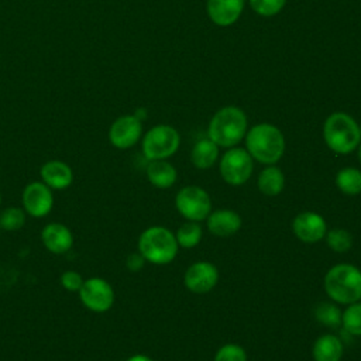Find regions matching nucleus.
<instances>
[{
	"label": "nucleus",
	"instance_id": "412c9836",
	"mask_svg": "<svg viewBox=\"0 0 361 361\" xmlns=\"http://www.w3.org/2000/svg\"><path fill=\"white\" fill-rule=\"evenodd\" d=\"M219 159V145L209 137L199 140L190 152V161L197 169H207Z\"/></svg>",
	"mask_w": 361,
	"mask_h": 361
},
{
	"label": "nucleus",
	"instance_id": "9b49d317",
	"mask_svg": "<svg viewBox=\"0 0 361 361\" xmlns=\"http://www.w3.org/2000/svg\"><path fill=\"white\" fill-rule=\"evenodd\" d=\"M219 282V269L209 261L193 262L185 272L183 283L193 293L210 292Z\"/></svg>",
	"mask_w": 361,
	"mask_h": 361
},
{
	"label": "nucleus",
	"instance_id": "72a5a7b5",
	"mask_svg": "<svg viewBox=\"0 0 361 361\" xmlns=\"http://www.w3.org/2000/svg\"><path fill=\"white\" fill-rule=\"evenodd\" d=\"M360 131H361V124H360Z\"/></svg>",
	"mask_w": 361,
	"mask_h": 361
},
{
	"label": "nucleus",
	"instance_id": "f8f14e48",
	"mask_svg": "<svg viewBox=\"0 0 361 361\" xmlns=\"http://www.w3.org/2000/svg\"><path fill=\"white\" fill-rule=\"evenodd\" d=\"M23 207L32 217L47 216L54 206L51 188L44 182H31L23 190Z\"/></svg>",
	"mask_w": 361,
	"mask_h": 361
},
{
	"label": "nucleus",
	"instance_id": "7ed1b4c3",
	"mask_svg": "<svg viewBox=\"0 0 361 361\" xmlns=\"http://www.w3.org/2000/svg\"><path fill=\"white\" fill-rule=\"evenodd\" d=\"M324 290L336 303L358 302L361 299V271L347 262L333 265L324 275Z\"/></svg>",
	"mask_w": 361,
	"mask_h": 361
},
{
	"label": "nucleus",
	"instance_id": "f3484780",
	"mask_svg": "<svg viewBox=\"0 0 361 361\" xmlns=\"http://www.w3.org/2000/svg\"><path fill=\"white\" fill-rule=\"evenodd\" d=\"M39 175H41L42 182L47 186H49L51 189H56V190L66 189L72 183V179H73L71 166L58 159L45 162L39 169Z\"/></svg>",
	"mask_w": 361,
	"mask_h": 361
},
{
	"label": "nucleus",
	"instance_id": "f257e3e1",
	"mask_svg": "<svg viewBox=\"0 0 361 361\" xmlns=\"http://www.w3.org/2000/svg\"><path fill=\"white\" fill-rule=\"evenodd\" d=\"M244 138L245 149L261 164L274 165L285 152V137L274 124L258 123L247 131Z\"/></svg>",
	"mask_w": 361,
	"mask_h": 361
},
{
	"label": "nucleus",
	"instance_id": "9d476101",
	"mask_svg": "<svg viewBox=\"0 0 361 361\" xmlns=\"http://www.w3.org/2000/svg\"><path fill=\"white\" fill-rule=\"evenodd\" d=\"M142 134V123L135 114L116 118L109 128V141L118 149H127L138 142Z\"/></svg>",
	"mask_w": 361,
	"mask_h": 361
},
{
	"label": "nucleus",
	"instance_id": "473e14b6",
	"mask_svg": "<svg viewBox=\"0 0 361 361\" xmlns=\"http://www.w3.org/2000/svg\"><path fill=\"white\" fill-rule=\"evenodd\" d=\"M357 148H358V151H357V155H358V161H360V164H361V142H360V145H358Z\"/></svg>",
	"mask_w": 361,
	"mask_h": 361
},
{
	"label": "nucleus",
	"instance_id": "4be33fe9",
	"mask_svg": "<svg viewBox=\"0 0 361 361\" xmlns=\"http://www.w3.org/2000/svg\"><path fill=\"white\" fill-rule=\"evenodd\" d=\"M337 188L350 196L361 193V171L354 166L343 168L336 175Z\"/></svg>",
	"mask_w": 361,
	"mask_h": 361
},
{
	"label": "nucleus",
	"instance_id": "2f4dec72",
	"mask_svg": "<svg viewBox=\"0 0 361 361\" xmlns=\"http://www.w3.org/2000/svg\"><path fill=\"white\" fill-rule=\"evenodd\" d=\"M126 361H152V360L145 354H134L130 358H127Z\"/></svg>",
	"mask_w": 361,
	"mask_h": 361
},
{
	"label": "nucleus",
	"instance_id": "b1692460",
	"mask_svg": "<svg viewBox=\"0 0 361 361\" xmlns=\"http://www.w3.org/2000/svg\"><path fill=\"white\" fill-rule=\"evenodd\" d=\"M314 317L319 323L327 327H337L341 324V312L340 309L330 302H322L314 307Z\"/></svg>",
	"mask_w": 361,
	"mask_h": 361
},
{
	"label": "nucleus",
	"instance_id": "6ab92c4d",
	"mask_svg": "<svg viewBox=\"0 0 361 361\" xmlns=\"http://www.w3.org/2000/svg\"><path fill=\"white\" fill-rule=\"evenodd\" d=\"M178 172L172 164L165 159L149 161L147 166V178L149 183L158 189H168L176 182Z\"/></svg>",
	"mask_w": 361,
	"mask_h": 361
},
{
	"label": "nucleus",
	"instance_id": "dca6fc26",
	"mask_svg": "<svg viewBox=\"0 0 361 361\" xmlns=\"http://www.w3.org/2000/svg\"><path fill=\"white\" fill-rule=\"evenodd\" d=\"M41 240L45 248L54 254H65L72 248L73 235L71 230L61 223H49L41 231Z\"/></svg>",
	"mask_w": 361,
	"mask_h": 361
},
{
	"label": "nucleus",
	"instance_id": "5701e85b",
	"mask_svg": "<svg viewBox=\"0 0 361 361\" xmlns=\"http://www.w3.org/2000/svg\"><path fill=\"white\" fill-rule=\"evenodd\" d=\"M202 226L199 221H186L176 230V241L182 248H193L202 240Z\"/></svg>",
	"mask_w": 361,
	"mask_h": 361
},
{
	"label": "nucleus",
	"instance_id": "2eb2a0df",
	"mask_svg": "<svg viewBox=\"0 0 361 361\" xmlns=\"http://www.w3.org/2000/svg\"><path fill=\"white\" fill-rule=\"evenodd\" d=\"M206 220L209 231L217 237H230L235 234L243 226L241 216L230 209H219L210 212Z\"/></svg>",
	"mask_w": 361,
	"mask_h": 361
},
{
	"label": "nucleus",
	"instance_id": "f704fd0d",
	"mask_svg": "<svg viewBox=\"0 0 361 361\" xmlns=\"http://www.w3.org/2000/svg\"><path fill=\"white\" fill-rule=\"evenodd\" d=\"M0 202H1V195H0Z\"/></svg>",
	"mask_w": 361,
	"mask_h": 361
},
{
	"label": "nucleus",
	"instance_id": "1a4fd4ad",
	"mask_svg": "<svg viewBox=\"0 0 361 361\" xmlns=\"http://www.w3.org/2000/svg\"><path fill=\"white\" fill-rule=\"evenodd\" d=\"M79 296L82 303L96 313L107 312L114 303V290L111 285L97 276L83 281V285L79 289Z\"/></svg>",
	"mask_w": 361,
	"mask_h": 361
},
{
	"label": "nucleus",
	"instance_id": "aec40b11",
	"mask_svg": "<svg viewBox=\"0 0 361 361\" xmlns=\"http://www.w3.org/2000/svg\"><path fill=\"white\" fill-rule=\"evenodd\" d=\"M257 186L265 196H276L283 190L285 175L275 165H267L257 178Z\"/></svg>",
	"mask_w": 361,
	"mask_h": 361
},
{
	"label": "nucleus",
	"instance_id": "0eeeda50",
	"mask_svg": "<svg viewBox=\"0 0 361 361\" xmlns=\"http://www.w3.org/2000/svg\"><path fill=\"white\" fill-rule=\"evenodd\" d=\"M252 169L254 159L244 148H228L220 158V175L223 180L231 186H240L245 183L251 178Z\"/></svg>",
	"mask_w": 361,
	"mask_h": 361
},
{
	"label": "nucleus",
	"instance_id": "c85d7f7f",
	"mask_svg": "<svg viewBox=\"0 0 361 361\" xmlns=\"http://www.w3.org/2000/svg\"><path fill=\"white\" fill-rule=\"evenodd\" d=\"M214 361H247V353L241 345L227 343L216 351Z\"/></svg>",
	"mask_w": 361,
	"mask_h": 361
},
{
	"label": "nucleus",
	"instance_id": "4468645a",
	"mask_svg": "<svg viewBox=\"0 0 361 361\" xmlns=\"http://www.w3.org/2000/svg\"><path fill=\"white\" fill-rule=\"evenodd\" d=\"M244 8V0H207L206 11L212 23L219 27L234 24Z\"/></svg>",
	"mask_w": 361,
	"mask_h": 361
},
{
	"label": "nucleus",
	"instance_id": "20e7f679",
	"mask_svg": "<svg viewBox=\"0 0 361 361\" xmlns=\"http://www.w3.org/2000/svg\"><path fill=\"white\" fill-rule=\"evenodd\" d=\"M323 138L326 145L336 154H350L361 142L360 124L347 113H331L323 124Z\"/></svg>",
	"mask_w": 361,
	"mask_h": 361
},
{
	"label": "nucleus",
	"instance_id": "cd10ccee",
	"mask_svg": "<svg viewBox=\"0 0 361 361\" xmlns=\"http://www.w3.org/2000/svg\"><path fill=\"white\" fill-rule=\"evenodd\" d=\"M251 8L262 17H272L278 14L286 4V0H248Z\"/></svg>",
	"mask_w": 361,
	"mask_h": 361
},
{
	"label": "nucleus",
	"instance_id": "ddd939ff",
	"mask_svg": "<svg viewBox=\"0 0 361 361\" xmlns=\"http://www.w3.org/2000/svg\"><path fill=\"white\" fill-rule=\"evenodd\" d=\"M292 230L302 243L314 244L326 235L327 224L319 213L302 212L293 219Z\"/></svg>",
	"mask_w": 361,
	"mask_h": 361
},
{
	"label": "nucleus",
	"instance_id": "393cba45",
	"mask_svg": "<svg viewBox=\"0 0 361 361\" xmlns=\"http://www.w3.org/2000/svg\"><path fill=\"white\" fill-rule=\"evenodd\" d=\"M324 237L329 248L336 252H345L353 245V235L344 228H331Z\"/></svg>",
	"mask_w": 361,
	"mask_h": 361
},
{
	"label": "nucleus",
	"instance_id": "c9c22d12",
	"mask_svg": "<svg viewBox=\"0 0 361 361\" xmlns=\"http://www.w3.org/2000/svg\"><path fill=\"white\" fill-rule=\"evenodd\" d=\"M0 230H1V227H0Z\"/></svg>",
	"mask_w": 361,
	"mask_h": 361
},
{
	"label": "nucleus",
	"instance_id": "6e6552de",
	"mask_svg": "<svg viewBox=\"0 0 361 361\" xmlns=\"http://www.w3.org/2000/svg\"><path fill=\"white\" fill-rule=\"evenodd\" d=\"M176 210L189 221L206 220L212 212V200L209 193L196 185L182 188L175 197Z\"/></svg>",
	"mask_w": 361,
	"mask_h": 361
},
{
	"label": "nucleus",
	"instance_id": "a878e982",
	"mask_svg": "<svg viewBox=\"0 0 361 361\" xmlns=\"http://www.w3.org/2000/svg\"><path fill=\"white\" fill-rule=\"evenodd\" d=\"M341 324L348 333L361 336V302H354L347 306L341 313Z\"/></svg>",
	"mask_w": 361,
	"mask_h": 361
},
{
	"label": "nucleus",
	"instance_id": "a211bd4d",
	"mask_svg": "<svg viewBox=\"0 0 361 361\" xmlns=\"http://www.w3.org/2000/svg\"><path fill=\"white\" fill-rule=\"evenodd\" d=\"M343 351V343L336 334H323L314 341L312 355L314 361H340Z\"/></svg>",
	"mask_w": 361,
	"mask_h": 361
},
{
	"label": "nucleus",
	"instance_id": "f03ea898",
	"mask_svg": "<svg viewBox=\"0 0 361 361\" xmlns=\"http://www.w3.org/2000/svg\"><path fill=\"white\" fill-rule=\"evenodd\" d=\"M247 116L235 106H226L217 110L207 128L209 138L221 148H233L247 134Z\"/></svg>",
	"mask_w": 361,
	"mask_h": 361
},
{
	"label": "nucleus",
	"instance_id": "39448f33",
	"mask_svg": "<svg viewBox=\"0 0 361 361\" xmlns=\"http://www.w3.org/2000/svg\"><path fill=\"white\" fill-rule=\"evenodd\" d=\"M178 248L179 245L175 234L162 226L145 228L138 238V252L145 261L155 265H165L173 261Z\"/></svg>",
	"mask_w": 361,
	"mask_h": 361
},
{
	"label": "nucleus",
	"instance_id": "c756f323",
	"mask_svg": "<svg viewBox=\"0 0 361 361\" xmlns=\"http://www.w3.org/2000/svg\"><path fill=\"white\" fill-rule=\"evenodd\" d=\"M61 283L69 292H79L83 285V279L82 275L76 271H65L61 275Z\"/></svg>",
	"mask_w": 361,
	"mask_h": 361
},
{
	"label": "nucleus",
	"instance_id": "bb28decb",
	"mask_svg": "<svg viewBox=\"0 0 361 361\" xmlns=\"http://www.w3.org/2000/svg\"><path fill=\"white\" fill-rule=\"evenodd\" d=\"M25 223V212L20 207H7L0 213V227L7 231H17Z\"/></svg>",
	"mask_w": 361,
	"mask_h": 361
},
{
	"label": "nucleus",
	"instance_id": "423d86ee",
	"mask_svg": "<svg viewBox=\"0 0 361 361\" xmlns=\"http://www.w3.org/2000/svg\"><path fill=\"white\" fill-rule=\"evenodd\" d=\"M180 144L178 130L169 124H158L142 137V154L148 161L166 159L172 157Z\"/></svg>",
	"mask_w": 361,
	"mask_h": 361
},
{
	"label": "nucleus",
	"instance_id": "7c9ffc66",
	"mask_svg": "<svg viewBox=\"0 0 361 361\" xmlns=\"http://www.w3.org/2000/svg\"><path fill=\"white\" fill-rule=\"evenodd\" d=\"M145 264V258L140 252H131L126 258V265L130 271H140Z\"/></svg>",
	"mask_w": 361,
	"mask_h": 361
}]
</instances>
